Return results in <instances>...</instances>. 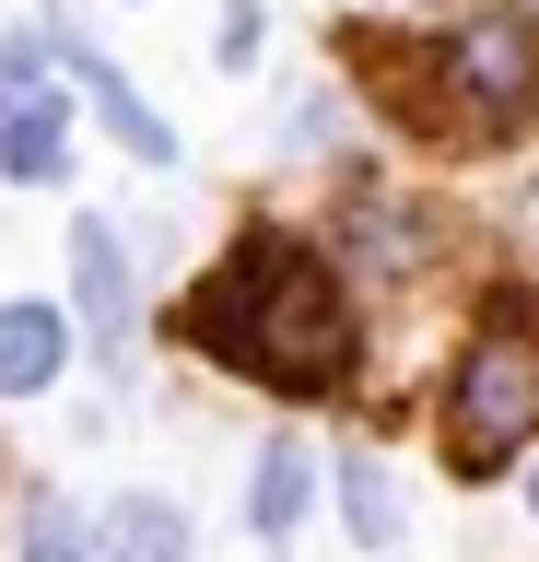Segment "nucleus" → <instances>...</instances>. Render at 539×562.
<instances>
[{"mask_svg":"<svg viewBox=\"0 0 539 562\" xmlns=\"http://www.w3.org/2000/svg\"><path fill=\"white\" fill-rule=\"evenodd\" d=\"M177 340L235 386H270V398H340L363 375V328H352V270L340 246L293 235V223H235L223 258L188 281Z\"/></svg>","mask_w":539,"mask_h":562,"instance_id":"nucleus-1","label":"nucleus"},{"mask_svg":"<svg viewBox=\"0 0 539 562\" xmlns=\"http://www.w3.org/2000/svg\"><path fill=\"white\" fill-rule=\"evenodd\" d=\"M528 446H539V328L493 305L434 386V457H446V481H504Z\"/></svg>","mask_w":539,"mask_h":562,"instance_id":"nucleus-2","label":"nucleus"},{"mask_svg":"<svg viewBox=\"0 0 539 562\" xmlns=\"http://www.w3.org/2000/svg\"><path fill=\"white\" fill-rule=\"evenodd\" d=\"M539 117V24L528 0H469L458 24L434 35V130L493 153Z\"/></svg>","mask_w":539,"mask_h":562,"instance_id":"nucleus-3","label":"nucleus"},{"mask_svg":"<svg viewBox=\"0 0 539 562\" xmlns=\"http://www.w3.org/2000/svg\"><path fill=\"white\" fill-rule=\"evenodd\" d=\"M71 316H82V340H94L106 375L142 363V270H130V235H117L106 211L71 223Z\"/></svg>","mask_w":539,"mask_h":562,"instance_id":"nucleus-4","label":"nucleus"},{"mask_svg":"<svg viewBox=\"0 0 539 562\" xmlns=\"http://www.w3.org/2000/svg\"><path fill=\"white\" fill-rule=\"evenodd\" d=\"M47 59H59V70H71V82H82V94H94V117H106V130L130 140L142 165H177V130H165V117H153V105H142V82H130V70H117L106 47H94V35L71 24V12H47Z\"/></svg>","mask_w":539,"mask_h":562,"instance_id":"nucleus-5","label":"nucleus"},{"mask_svg":"<svg viewBox=\"0 0 539 562\" xmlns=\"http://www.w3.org/2000/svg\"><path fill=\"white\" fill-rule=\"evenodd\" d=\"M328 246H340V270H352V281H411V270H423V211L398 200V188H375V176H352Z\"/></svg>","mask_w":539,"mask_h":562,"instance_id":"nucleus-6","label":"nucleus"},{"mask_svg":"<svg viewBox=\"0 0 539 562\" xmlns=\"http://www.w3.org/2000/svg\"><path fill=\"white\" fill-rule=\"evenodd\" d=\"M0 176L12 188H59L71 176V94L59 82H0Z\"/></svg>","mask_w":539,"mask_h":562,"instance_id":"nucleus-7","label":"nucleus"},{"mask_svg":"<svg viewBox=\"0 0 539 562\" xmlns=\"http://www.w3.org/2000/svg\"><path fill=\"white\" fill-rule=\"evenodd\" d=\"M71 340H82V316H71V305L12 293V305H0V398H47V386L71 375Z\"/></svg>","mask_w":539,"mask_h":562,"instance_id":"nucleus-8","label":"nucleus"},{"mask_svg":"<svg viewBox=\"0 0 539 562\" xmlns=\"http://www.w3.org/2000/svg\"><path fill=\"white\" fill-rule=\"evenodd\" d=\"M305 504H317V446H305V434H270L258 469H247V539L258 551H293Z\"/></svg>","mask_w":539,"mask_h":562,"instance_id":"nucleus-9","label":"nucleus"},{"mask_svg":"<svg viewBox=\"0 0 539 562\" xmlns=\"http://www.w3.org/2000/svg\"><path fill=\"white\" fill-rule=\"evenodd\" d=\"M340 59H352L363 82H375V94H388V117H398V130H434V47H423V35H388V24H352V35H340Z\"/></svg>","mask_w":539,"mask_h":562,"instance_id":"nucleus-10","label":"nucleus"},{"mask_svg":"<svg viewBox=\"0 0 539 562\" xmlns=\"http://www.w3.org/2000/svg\"><path fill=\"white\" fill-rule=\"evenodd\" d=\"M94 551L106 562H188V504L177 492H117L106 527H94Z\"/></svg>","mask_w":539,"mask_h":562,"instance_id":"nucleus-11","label":"nucleus"},{"mask_svg":"<svg viewBox=\"0 0 539 562\" xmlns=\"http://www.w3.org/2000/svg\"><path fill=\"white\" fill-rule=\"evenodd\" d=\"M328 492H340V527H352V551H398V481L388 457H328Z\"/></svg>","mask_w":539,"mask_h":562,"instance_id":"nucleus-12","label":"nucleus"},{"mask_svg":"<svg viewBox=\"0 0 539 562\" xmlns=\"http://www.w3.org/2000/svg\"><path fill=\"white\" fill-rule=\"evenodd\" d=\"M12 562H106L82 539V516L59 504V481H24L12 492Z\"/></svg>","mask_w":539,"mask_h":562,"instance_id":"nucleus-13","label":"nucleus"},{"mask_svg":"<svg viewBox=\"0 0 539 562\" xmlns=\"http://www.w3.org/2000/svg\"><path fill=\"white\" fill-rule=\"evenodd\" d=\"M258 35H270V12H258V0H223V24H212V59H223V70H247V59H258Z\"/></svg>","mask_w":539,"mask_h":562,"instance_id":"nucleus-14","label":"nucleus"},{"mask_svg":"<svg viewBox=\"0 0 539 562\" xmlns=\"http://www.w3.org/2000/svg\"><path fill=\"white\" fill-rule=\"evenodd\" d=\"M516 481H528V516H539V457H528V469H516Z\"/></svg>","mask_w":539,"mask_h":562,"instance_id":"nucleus-15","label":"nucleus"}]
</instances>
